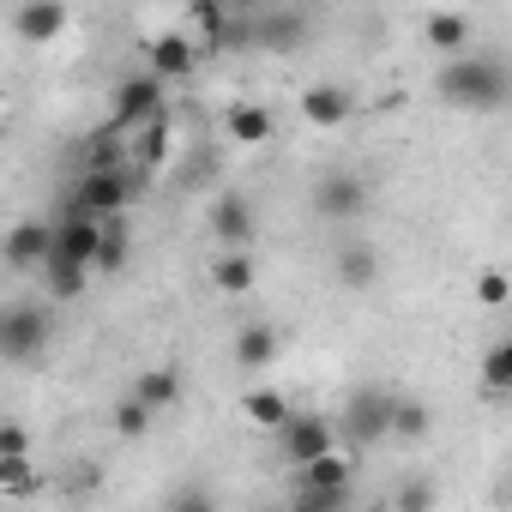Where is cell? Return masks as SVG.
<instances>
[{
    "mask_svg": "<svg viewBox=\"0 0 512 512\" xmlns=\"http://www.w3.org/2000/svg\"><path fill=\"white\" fill-rule=\"evenodd\" d=\"M440 97L452 103V109H470V115H494V109H506V97H512V73H506V61L500 55H458V61H446L440 67Z\"/></svg>",
    "mask_w": 512,
    "mask_h": 512,
    "instance_id": "obj_1",
    "label": "cell"
},
{
    "mask_svg": "<svg viewBox=\"0 0 512 512\" xmlns=\"http://www.w3.org/2000/svg\"><path fill=\"white\" fill-rule=\"evenodd\" d=\"M139 199V175L121 163V169H79V181L67 187V211L73 217H127V205Z\"/></svg>",
    "mask_w": 512,
    "mask_h": 512,
    "instance_id": "obj_2",
    "label": "cell"
},
{
    "mask_svg": "<svg viewBox=\"0 0 512 512\" xmlns=\"http://www.w3.org/2000/svg\"><path fill=\"white\" fill-rule=\"evenodd\" d=\"M314 217L320 223H356V217H368V205H374V187H368V175H356V169H326L320 181H314Z\"/></svg>",
    "mask_w": 512,
    "mask_h": 512,
    "instance_id": "obj_3",
    "label": "cell"
},
{
    "mask_svg": "<svg viewBox=\"0 0 512 512\" xmlns=\"http://www.w3.org/2000/svg\"><path fill=\"white\" fill-rule=\"evenodd\" d=\"M55 338V320L43 302H13L7 314H0V356L7 362H37Z\"/></svg>",
    "mask_w": 512,
    "mask_h": 512,
    "instance_id": "obj_4",
    "label": "cell"
},
{
    "mask_svg": "<svg viewBox=\"0 0 512 512\" xmlns=\"http://www.w3.org/2000/svg\"><path fill=\"white\" fill-rule=\"evenodd\" d=\"M392 398L398 392H386V386H356L350 404H344V416L332 422V434H344L356 446H380L386 428H392Z\"/></svg>",
    "mask_w": 512,
    "mask_h": 512,
    "instance_id": "obj_5",
    "label": "cell"
},
{
    "mask_svg": "<svg viewBox=\"0 0 512 512\" xmlns=\"http://www.w3.org/2000/svg\"><path fill=\"white\" fill-rule=\"evenodd\" d=\"M278 452H284V464H290V470H302V464H314V458L338 452V434H332V422H326V416H290V422L278 428Z\"/></svg>",
    "mask_w": 512,
    "mask_h": 512,
    "instance_id": "obj_6",
    "label": "cell"
},
{
    "mask_svg": "<svg viewBox=\"0 0 512 512\" xmlns=\"http://www.w3.org/2000/svg\"><path fill=\"white\" fill-rule=\"evenodd\" d=\"M163 115V85L151 73H127L115 85V133H133V127H151Z\"/></svg>",
    "mask_w": 512,
    "mask_h": 512,
    "instance_id": "obj_7",
    "label": "cell"
},
{
    "mask_svg": "<svg viewBox=\"0 0 512 512\" xmlns=\"http://www.w3.org/2000/svg\"><path fill=\"white\" fill-rule=\"evenodd\" d=\"M49 247H55V223L25 217V223H13L7 235H0V260H7L13 272H31V266L49 260Z\"/></svg>",
    "mask_w": 512,
    "mask_h": 512,
    "instance_id": "obj_8",
    "label": "cell"
},
{
    "mask_svg": "<svg viewBox=\"0 0 512 512\" xmlns=\"http://www.w3.org/2000/svg\"><path fill=\"white\" fill-rule=\"evenodd\" d=\"M308 31H314V19H308L302 7H272V13L253 19V43H260V49H278V55H296V49L308 43Z\"/></svg>",
    "mask_w": 512,
    "mask_h": 512,
    "instance_id": "obj_9",
    "label": "cell"
},
{
    "mask_svg": "<svg viewBox=\"0 0 512 512\" xmlns=\"http://www.w3.org/2000/svg\"><path fill=\"white\" fill-rule=\"evenodd\" d=\"M211 235L223 241V253H241V247L253 241V205H247V193L223 187V193L211 199Z\"/></svg>",
    "mask_w": 512,
    "mask_h": 512,
    "instance_id": "obj_10",
    "label": "cell"
},
{
    "mask_svg": "<svg viewBox=\"0 0 512 512\" xmlns=\"http://www.w3.org/2000/svg\"><path fill=\"white\" fill-rule=\"evenodd\" d=\"M145 55H151V67H145V73H151L157 85H169V79H187V73H193L199 43H193L187 31H163V37H151V49H145Z\"/></svg>",
    "mask_w": 512,
    "mask_h": 512,
    "instance_id": "obj_11",
    "label": "cell"
},
{
    "mask_svg": "<svg viewBox=\"0 0 512 512\" xmlns=\"http://www.w3.org/2000/svg\"><path fill=\"white\" fill-rule=\"evenodd\" d=\"M49 260H67V266H85V272H91V266H97V223L67 211V217L55 223V247H49Z\"/></svg>",
    "mask_w": 512,
    "mask_h": 512,
    "instance_id": "obj_12",
    "label": "cell"
},
{
    "mask_svg": "<svg viewBox=\"0 0 512 512\" xmlns=\"http://www.w3.org/2000/svg\"><path fill=\"white\" fill-rule=\"evenodd\" d=\"M356 115V97L344 85H308L302 91V121L308 127H344Z\"/></svg>",
    "mask_w": 512,
    "mask_h": 512,
    "instance_id": "obj_13",
    "label": "cell"
},
{
    "mask_svg": "<svg viewBox=\"0 0 512 512\" xmlns=\"http://www.w3.org/2000/svg\"><path fill=\"white\" fill-rule=\"evenodd\" d=\"M296 494H350V482H356V464L344 458V452H326V458H314V464H302L296 470Z\"/></svg>",
    "mask_w": 512,
    "mask_h": 512,
    "instance_id": "obj_14",
    "label": "cell"
},
{
    "mask_svg": "<svg viewBox=\"0 0 512 512\" xmlns=\"http://www.w3.org/2000/svg\"><path fill=\"white\" fill-rule=\"evenodd\" d=\"M338 284H344L350 296H368V290L380 284V253H374L368 241H344V247H338Z\"/></svg>",
    "mask_w": 512,
    "mask_h": 512,
    "instance_id": "obj_15",
    "label": "cell"
},
{
    "mask_svg": "<svg viewBox=\"0 0 512 512\" xmlns=\"http://www.w3.org/2000/svg\"><path fill=\"white\" fill-rule=\"evenodd\" d=\"M235 362H241L247 374L272 368V362H278V326H272V320H253V326H241V332H235Z\"/></svg>",
    "mask_w": 512,
    "mask_h": 512,
    "instance_id": "obj_16",
    "label": "cell"
},
{
    "mask_svg": "<svg viewBox=\"0 0 512 512\" xmlns=\"http://www.w3.org/2000/svg\"><path fill=\"white\" fill-rule=\"evenodd\" d=\"M127 398H133V404H145V410L157 416V410L181 404V374H175V368H145V374L127 386Z\"/></svg>",
    "mask_w": 512,
    "mask_h": 512,
    "instance_id": "obj_17",
    "label": "cell"
},
{
    "mask_svg": "<svg viewBox=\"0 0 512 512\" xmlns=\"http://www.w3.org/2000/svg\"><path fill=\"white\" fill-rule=\"evenodd\" d=\"M13 31L25 43H55L67 31V7H55V0H37V7H19L13 13Z\"/></svg>",
    "mask_w": 512,
    "mask_h": 512,
    "instance_id": "obj_18",
    "label": "cell"
},
{
    "mask_svg": "<svg viewBox=\"0 0 512 512\" xmlns=\"http://www.w3.org/2000/svg\"><path fill=\"white\" fill-rule=\"evenodd\" d=\"M223 133H229L235 145H266V139H272V109H266V103H235V109L223 115Z\"/></svg>",
    "mask_w": 512,
    "mask_h": 512,
    "instance_id": "obj_19",
    "label": "cell"
},
{
    "mask_svg": "<svg viewBox=\"0 0 512 512\" xmlns=\"http://www.w3.org/2000/svg\"><path fill=\"white\" fill-rule=\"evenodd\" d=\"M127 247H133L127 217H97V266L91 272H121L127 266Z\"/></svg>",
    "mask_w": 512,
    "mask_h": 512,
    "instance_id": "obj_20",
    "label": "cell"
},
{
    "mask_svg": "<svg viewBox=\"0 0 512 512\" xmlns=\"http://www.w3.org/2000/svg\"><path fill=\"white\" fill-rule=\"evenodd\" d=\"M428 428H434V410H428L422 398H404V392H398V398H392V428H386V440H410V446H416V440H428Z\"/></svg>",
    "mask_w": 512,
    "mask_h": 512,
    "instance_id": "obj_21",
    "label": "cell"
},
{
    "mask_svg": "<svg viewBox=\"0 0 512 512\" xmlns=\"http://www.w3.org/2000/svg\"><path fill=\"white\" fill-rule=\"evenodd\" d=\"M428 43H434L446 61L470 55V19H464V13H428Z\"/></svg>",
    "mask_w": 512,
    "mask_h": 512,
    "instance_id": "obj_22",
    "label": "cell"
},
{
    "mask_svg": "<svg viewBox=\"0 0 512 512\" xmlns=\"http://www.w3.org/2000/svg\"><path fill=\"white\" fill-rule=\"evenodd\" d=\"M241 410H247L253 428H266V434H278V428L290 422V404H284V392H272V386H253V392L241 398Z\"/></svg>",
    "mask_w": 512,
    "mask_h": 512,
    "instance_id": "obj_23",
    "label": "cell"
},
{
    "mask_svg": "<svg viewBox=\"0 0 512 512\" xmlns=\"http://www.w3.org/2000/svg\"><path fill=\"white\" fill-rule=\"evenodd\" d=\"M482 392H488L494 404L512 392V338H494V344H488V356H482Z\"/></svg>",
    "mask_w": 512,
    "mask_h": 512,
    "instance_id": "obj_24",
    "label": "cell"
},
{
    "mask_svg": "<svg viewBox=\"0 0 512 512\" xmlns=\"http://www.w3.org/2000/svg\"><path fill=\"white\" fill-rule=\"evenodd\" d=\"M211 284H217L223 296H247V290H253V260H247V253H217Z\"/></svg>",
    "mask_w": 512,
    "mask_h": 512,
    "instance_id": "obj_25",
    "label": "cell"
},
{
    "mask_svg": "<svg viewBox=\"0 0 512 512\" xmlns=\"http://www.w3.org/2000/svg\"><path fill=\"white\" fill-rule=\"evenodd\" d=\"M43 278H49V296L55 302H79L85 284H91V272L85 266H67V260H43Z\"/></svg>",
    "mask_w": 512,
    "mask_h": 512,
    "instance_id": "obj_26",
    "label": "cell"
},
{
    "mask_svg": "<svg viewBox=\"0 0 512 512\" xmlns=\"http://www.w3.org/2000/svg\"><path fill=\"white\" fill-rule=\"evenodd\" d=\"M434 500H440L434 476H404V482H398V494H392L386 506H392V512H434Z\"/></svg>",
    "mask_w": 512,
    "mask_h": 512,
    "instance_id": "obj_27",
    "label": "cell"
},
{
    "mask_svg": "<svg viewBox=\"0 0 512 512\" xmlns=\"http://www.w3.org/2000/svg\"><path fill=\"white\" fill-rule=\"evenodd\" d=\"M37 488H43V476H37L31 458H0V494L25 500V494H37Z\"/></svg>",
    "mask_w": 512,
    "mask_h": 512,
    "instance_id": "obj_28",
    "label": "cell"
},
{
    "mask_svg": "<svg viewBox=\"0 0 512 512\" xmlns=\"http://www.w3.org/2000/svg\"><path fill=\"white\" fill-rule=\"evenodd\" d=\"M115 434L145 440V434H151V410H145V404H133V398H121V404H115Z\"/></svg>",
    "mask_w": 512,
    "mask_h": 512,
    "instance_id": "obj_29",
    "label": "cell"
},
{
    "mask_svg": "<svg viewBox=\"0 0 512 512\" xmlns=\"http://www.w3.org/2000/svg\"><path fill=\"white\" fill-rule=\"evenodd\" d=\"M506 290H512V284H506L500 266H488V272L476 278V302H482V308H506Z\"/></svg>",
    "mask_w": 512,
    "mask_h": 512,
    "instance_id": "obj_30",
    "label": "cell"
},
{
    "mask_svg": "<svg viewBox=\"0 0 512 512\" xmlns=\"http://www.w3.org/2000/svg\"><path fill=\"white\" fill-rule=\"evenodd\" d=\"M0 458H31V428L25 422H0Z\"/></svg>",
    "mask_w": 512,
    "mask_h": 512,
    "instance_id": "obj_31",
    "label": "cell"
},
{
    "mask_svg": "<svg viewBox=\"0 0 512 512\" xmlns=\"http://www.w3.org/2000/svg\"><path fill=\"white\" fill-rule=\"evenodd\" d=\"M169 512H217V506H211V494H205L199 482H181V488L169 494Z\"/></svg>",
    "mask_w": 512,
    "mask_h": 512,
    "instance_id": "obj_32",
    "label": "cell"
},
{
    "mask_svg": "<svg viewBox=\"0 0 512 512\" xmlns=\"http://www.w3.org/2000/svg\"><path fill=\"white\" fill-rule=\"evenodd\" d=\"M290 512H350V494H296Z\"/></svg>",
    "mask_w": 512,
    "mask_h": 512,
    "instance_id": "obj_33",
    "label": "cell"
},
{
    "mask_svg": "<svg viewBox=\"0 0 512 512\" xmlns=\"http://www.w3.org/2000/svg\"><path fill=\"white\" fill-rule=\"evenodd\" d=\"M362 512H392V506H386V500H374V506H362Z\"/></svg>",
    "mask_w": 512,
    "mask_h": 512,
    "instance_id": "obj_34",
    "label": "cell"
}]
</instances>
